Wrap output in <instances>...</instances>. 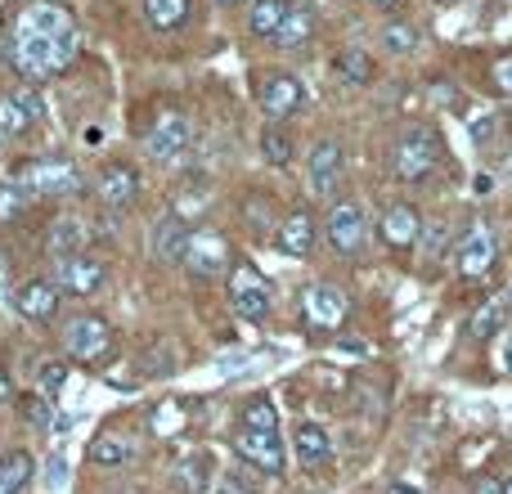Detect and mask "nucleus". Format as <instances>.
<instances>
[{"instance_id": "40", "label": "nucleus", "mask_w": 512, "mask_h": 494, "mask_svg": "<svg viewBox=\"0 0 512 494\" xmlns=\"http://www.w3.org/2000/svg\"><path fill=\"white\" fill-rule=\"evenodd\" d=\"M387 494H427V490L414 486V481H396V486H387Z\"/></svg>"}, {"instance_id": "3", "label": "nucleus", "mask_w": 512, "mask_h": 494, "mask_svg": "<svg viewBox=\"0 0 512 494\" xmlns=\"http://www.w3.org/2000/svg\"><path fill=\"white\" fill-rule=\"evenodd\" d=\"M59 342L72 360L104 364L108 355H113V328H108V319H99V315H72L68 324H63Z\"/></svg>"}, {"instance_id": "35", "label": "nucleus", "mask_w": 512, "mask_h": 494, "mask_svg": "<svg viewBox=\"0 0 512 494\" xmlns=\"http://www.w3.org/2000/svg\"><path fill=\"white\" fill-rule=\"evenodd\" d=\"M337 72H342L346 81H355V86H369L373 81V59L364 50H342L337 54Z\"/></svg>"}, {"instance_id": "11", "label": "nucleus", "mask_w": 512, "mask_h": 494, "mask_svg": "<svg viewBox=\"0 0 512 494\" xmlns=\"http://www.w3.org/2000/svg\"><path fill=\"white\" fill-rule=\"evenodd\" d=\"M342 167H346V153L337 140H319L315 149H310V167H306V185L315 198H328L337 189V180H342Z\"/></svg>"}, {"instance_id": "8", "label": "nucleus", "mask_w": 512, "mask_h": 494, "mask_svg": "<svg viewBox=\"0 0 512 494\" xmlns=\"http://www.w3.org/2000/svg\"><path fill=\"white\" fill-rule=\"evenodd\" d=\"M234 454H239V463H248L256 472H274V477H279L283 463H288V450H283L279 432H252V427L234 432Z\"/></svg>"}, {"instance_id": "28", "label": "nucleus", "mask_w": 512, "mask_h": 494, "mask_svg": "<svg viewBox=\"0 0 512 494\" xmlns=\"http://www.w3.org/2000/svg\"><path fill=\"white\" fill-rule=\"evenodd\" d=\"M144 18H149L158 32H176L189 18V0H144Z\"/></svg>"}, {"instance_id": "20", "label": "nucleus", "mask_w": 512, "mask_h": 494, "mask_svg": "<svg viewBox=\"0 0 512 494\" xmlns=\"http://www.w3.org/2000/svg\"><path fill=\"white\" fill-rule=\"evenodd\" d=\"M59 283L63 292H72V297H90V292L104 283V261H95V256H72V261L59 265Z\"/></svg>"}, {"instance_id": "41", "label": "nucleus", "mask_w": 512, "mask_h": 494, "mask_svg": "<svg viewBox=\"0 0 512 494\" xmlns=\"http://www.w3.org/2000/svg\"><path fill=\"white\" fill-rule=\"evenodd\" d=\"M477 494H504V486H499V481L490 477V481H477Z\"/></svg>"}, {"instance_id": "18", "label": "nucleus", "mask_w": 512, "mask_h": 494, "mask_svg": "<svg viewBox=\"0 0 512 494\" xmlns=\"http://www.w3.org/2000/svg\"><path fill=\"white\" fill-rule=\"evenodd\" d=\"M135 194H140V176L131 167H122V162H113V167H104L95 176V198L104 207H131Z\"/></svg>"}, {"instance_id": "23", "label": "nucleus", "mask_w": 512, "mask_h": 494, "mask_svg": "<svg viewBox=\"0 0 512 494\" xmlns=\"http://www.w3.org/2000/svg\"><path fill=\"white\" fill-rule=\"evenodd\" d=\"M274 243H279L288 256H310V247H315V221H310L306 207H297V212L283 216V225H279V234H274Z\"/></svg>"}, {"instance_id": "38", "label": "nucleus", "mask_w": 512, "mask_h": 494, "mask_svg": "<svg viewBox=\"0 0 512 494\" xmlns=\"http://www.w3.org/2000/svg\"><path fill=\"white\" fill-rule=\"evenodd\" d=\"M216 494H256V486L248 477H239V468H234V472H225V477L216 481Z\"/></svg>"}, {"instance_id": "22", "label": "nucleus", "mask_w": 512, "mask_h": 494, "mask_svg": "<svg viewBox=\"0 0 512 494\" xmlns=\"http://www.w3.org/2000/svg\"><path fill=\"white\" fill-rule=\"evenodd\" d=\"M418 234H423V221H418V212L409 203H391L382 212V239L391 247H414Z\"/></svg>"}, {"instance_id": "37", "label": "nucleus", "mask_w": 512, "mask_h": 494, "mask_svg": "<svg viewBox=\"0 0 512 494\" xmlns=\"http://www.w3.org/2000/svg\"><path fill=\"white\" fill-rule=\"evenodd\" d=\"M23 207H27V189L18 185V180H14V185H0V221H9V216H18V212H23Z\"/></svg>"}, {"instance_id": "9", "label": "nucleus", "mask_w": 512, "mask_h": 494, "mask_svg": "<svg viewBox=\"0 0 512 494\" xmlns=\"http://www.w3.org/2000/svg\"><path fill=\"white\" fill-rule=\"evenodd\" d=\"M189 144H194V122H189L180 108H167V113L153 122V131H149V140H144V149H149V158L171 162V158H180Z\"/></svg>"}, {"instance_id": "25", "label": "nucleus", "mask_w": 512, "mask_h": 494, "mask_svg": "<svg viewBox=\"0 0 512 494\" xmlns=\"http://www.w3.org/2000/svg\"><path fill=\"white\" fill-rule=\"evenodd\" d=\"M288 9H292V0H252V5H248V27H252V36H270V41H274V32L283 27Z\"/></svg>"}, {"instance_id": "10", "label": "nucleus", "mask_w": 512, "mask_h": 494, "mask_svg": "<svg viewBox=\"0 0 512 494\" xmlns=\"http://www.w3.org/2000/svg\"><path fill=\"white\" fill-rule=\"evenodd\" d=\"M346 310H351V301H346V292H337L333 283H310V288L301 292V315H306L310 328H342Z\"/></svg>"}, {"instance_id": "4", "label": "nucleus", "mask_w": 512, "mask_h": 494, "mask_svg": "<svg viewBox=\"0 0 512 494\" xmlns=\"http://www.w3.org/2000/svg\"><path fill=\"white\" fill-rule=\"evenodd\" d=\"M499 261V234L486 221H472L468 230L454 243V265H459L463 279H486Z\"/></svg>"}, {"instance_id": "32", "label": "nucleus", "mask_w": 512, "mask_h": 494, "mask_svg": "<svg viewBox=\"0 0 512 494\" xmlns=\"http://www.w3.org/2000/svg\"><path fill=\"white\" fill-rule=\"evenodd\" d=\"M243 427H252V432H279V409H274V400L256 396L243 405Z\"/></svg>"}, {"instance_id": "34", "label": "nucleus", "mask_w": 512, "mask_h": 494, "mask_svg": "<svg viewBox=\"0 0 512 494\" xmlns=\"http://www.w3.org/2000/svg\"><path fill=\"white\" fill-rule=\"evenodd\" d=\"M18 409L27 414V423H32L36 432H59L63 427V418H54V409H50V400L45 396H23L18 400Z\"/></svg>"}, {"instance_id": "24", "label": "nucleus", "mask_w": 512, "mask_h": 494, "mask_svg": "<svg viewBox=\"0 0 512 494\" xmlns=\"http://www.w3.org/2000/svg\"><path fill=\"white\" fill-rule=\"evenodd\" d=\"M135 459V436L131 432H99L90 441V463L95 468H122Z\"/></svg>"}, {"instance_id": "15", "label": "nucleus", "mask_w": 512, "mask_h": 494, "mask_svg": "<svg viewBox=\"0 0 512 494\" xmlns=\"http://www.w3.org/2000/svg\"><path fill=\"white\" fill-rule=\"evenodd\" d=\"M171 481H176L180 494H207L216 481V459L207 450H185L171 463Z\"/></svg>"}, {"instance_id": "26", "label": "nucleus", "mask_w": 512, "mask_h": 494, "mask_svg": "<svg viewBox=\"0 0 512 494\" xmlns=\"http://www.w3.org/2000/svg\"><path fill=\"white\" fill-rule=\"evenodd\" d=\"M27 481H32V454L27 450L0 454V494H23Z\"/></svg>"}, {"instance_id": "31", "label": "nucleus", "mask_w": 512, "mask_h": 494, "mask_svg": "<svg viewBox=\"0 0 512 494\" xmlns=\"http://www.w3.org/2000/svg\"><path fill=\"white\" fill-rule=\"evenodd\" d=\"M504 319H508V310L499 306V301H486V306H481L477 315L468 319V333L477 337V342H490V337H495L499 328H504Z\"/></svg>"}, {"instance_id": "13", "label": "nucleus", "mask_w": 512, "mask_h": 494, "mask_svg": "<svg viewBox=\"0 0 512 494\" xmlns=\"http://www.w3.org/2000/svg\"><path fill=\"white\" fill-rule=\"evenodd\" d=\"M185 265L198 274V279H212L230 265V247L216 230H194L189 234V252H185Z\"/></svg>"}, {"instance_id": "33", "label": "nucleus", "mask_w": 512, "mask_h": 494, "mask_svg": "<svg viewBox=\"0 0 512 494\" xmlns=\"http://www.w3.org/2000/svg\"><path fill=\"white\" fill-rule=\"evenodd\" d=\"M261 158L270 162V167H288V162H292V140H288V131H279L274 122H270V131H261Z\"/></svg>"}, {"instance_id": "27", "label": "nucleus", "mask_w": 512, "mask_h": 494, "mask_svg": "<svg viewBox=\"0 0 512 494\" xmlns=\"http://www.w3.org/2000/svg\"><path fill=\"white\" fill-rule=\"evenodd\" d=\"M310 32H315V14H310L306 5H292L288 9V18H283V27L274 32V45H301V41H310Z\"/></svg>"}, {"instance_id": "36", "label": "nucleus", "mask_w": 512, "mask_h": 494, "mask_svg": "<svg viewBox=\"0 0 512 494\" xmlns=\"http://www.w3.org/2000/svg\"><path fill=\"white\" fill-rule=\"evenodd\" d=\"M36 382H41V396H45V400L59 396L63 382H68V364H63V360H45L41 369H36Z\"/></svg>"}, {"instance_id": "7", "label": "nucleus", "mask_w": 512, "mask_h": 494, "mask_svg": "<svg viewBox=\"0 0 512 494\" xmlns=\"http://www.w3.org/2000/svg\"><path fill=\"white\" fill-rule=\"evenodd\" d=\"M328 243H333L337 256H355L364 247V234H369V225H364V207L355 203V198H337L333 207H328Z\"/></svg>"}, {"instance_id": "43", "label": "nucleus", "mask_w": 512, "mask_h": 494, "mask_svg": "<svg viewBox=\"0 0 512 494\" xmlns=\"http://www.w3.org/2000/svg\"><path fill=\"white\" fill-rule=\"evenodd\" d=\"M369 5H373V9H396L400 0H369Z\"/></svg>"}, {"instance_id": "44", "label": "nucleus", "mask_w": 512, "mask_h": 494, "mask_svg": "<svg viewBox=\"0 0 512 494\" xmlns=\"http://www.w3.org/2000/svg\"><path fill=\"white\" fill-rule=\"evenodd\" d=\"M9 396V378H5V369H0V400Z\"/></svg>"}, {"instance_id": "45", "label": "nucleus", "mask_w": 512, "mask_h": 494, "mask_svg": "<svg viewBox=\"0 0 512 494\" xmlns=\"http://www.w3.org/2000/svg\"><path fill=\"white\" fill-rule=\"evenodd\" d=\"M216 5H243V0H216Z\"/></svg>"}, {"instance_id": "30", "label": "nucleus", "mask_w": 512, "mask_h": 494, "mask_svg": "<svg viewBox=\"0 0 512 494\" xmlns=\"http://www.w3.org/2000/svg\"><path fill=\"white\" fill-rule=\"evenodd\" d=\"M149 427L158 436H180L185 432V405H180V400H162V405H153Z\"/></svg>"}, {"instance_id": "1", "label": "nucleus", "mask_w": 512, "mask_h": 494, "mask_svg": "<svg viewBox=\"0 0 512 494\" xmlns=\"http://www.w3.org/2000/svg\"><path fill=\"white\" fill-rule=\"evenodd\" d=\"M72 54H77V27H72L68 9L54 0H27L9 32V63L23 77L45 81L68 68Z\"/></svg>"}, {"instance_id": "42", "label": "nucleus", "mask_w": 512, "mask_h": 494, "mask_svg": "<svg viewBox=\"0 0 512 494\" xmlns=\"http://www.w3.org/2000/svg\"><path fill=\"white\" fill-rule=\"evenodd\" d=\"M499 364H504V373H512V337L504 342V351H499Z\"/></svg>"}, {"instance_id": "29", "label": "nucleus", "mask_w": 512, "mask_h": 494, "mask_svg": "<svg viewBox=\"0 0 512 494\" xmlns=\"http://www.w3.org/2000/svg\"><path fill=\"white\" fill-rule=\"evenodd\" d=\"M382 50H387V54H414L418 50V27L405 23V18L382 23Z\"/></svg>"}, {"instance_id": "39", "label": "nucleus", "mask_w": 512, "mask_h": 494, "mask_svg": "<svg viewBox=\"0 0 512 494\" xmlns=\"http://www.w3.org/2000/svg\"><path fill=\"white\" fill-rule=\"evenodd\" d=\"M490 81H495V90H504V95H512V54H504V59H495V68H490Z\"/></svg>"}, {"instance_id": "5", "label": "nucleus", "mask_w": 512, "mask_h": 494, "mask_svg": "<svg viewBox=\"0 0 512 494\" xmlns=\"http://www.w3.org/2000/svg\"><path fill=\"white\" fill-rule=\"evenodd\" d=\"M230 301H234V310H239L243 319L261 324V319L270 315V306H274V288L265 283V274L256 270V265L239 261V265H230Z\"/></svg>"}, {"instance_id": "46", "label": "nucleus", "mask_w": 512, "mask_h": 494, "mask_svg": "<svg viewBox=\"0 0 512 494\" xmlns=\"http://www.w3.org/2000/svg\"><path fill=\"white\" fill-rule=\"evenodd\" d=\"M504 494H512V481H508V486H504Z\"/></svg>"}, {"instance_id": "6", "label": "nucleus", "mask_w": 512, "mask_h": 494, "mask_svg": "<svg viewBox=\"0 0 512 494\" xmlns=\"http://www.w3.org/2000/svg\"><path fill=\"white\" fill-rule=\"evenodd\" d=\"M18 185L27 189V198H54V194H77L81 176L72 162L41 158V162H27V167L18 171Z\"/></svg>"}, {"instance_id": "47", "label": "nucleus", "mask_w": 512, "mask_h": 494, "mask_svg": "<svg viewBox=\"0 0 512 494\" xmlns=\"http://www.w3.org/2000/svg\"><path fill=\"white\" fill-rule=\"evenodd\" d=\"M508 171H512V153H508Z\"/></svg>"}, {"instance_id": "12", "label": "nucleus", "mask_w": 512, "mask_h": 494, "mask_svg": "<svg viewBox=\"0 0 512 494\" xmlns=\"http://www.w3.org/2000/svg\"><path fill=\"white\" fill-rule=\"evenodd\" d=\"M301 104H306V90H301L297 77H288V72H270V77L261 81V108L270 122H283V117L301 113Z\"/></svg>"}, {"instance_id": "14", "label": "nucleus", "mask_w": 512, "mask_h": 494, "mask_svg": "<svg viewBox=\"0 0 512 494\" xmlns=\"http://www.w3.org/2000/svg\"><path fill=\"white\" fill-rule=\"evenodd\" d=\"M189 234H194V230H185L180 212H167L158 225H153V234H149V256H153L158 265H176V261H185V252H189Z\"/></svg>"}, {"instance_id": "2", "label": "nucleus", "mask_w": 512, "mask_h": 494, "mask_svg": "<svg viewBox=\"0 0 512 494\" xmlns=\"http://www.w3.org/2000/svg\"><path fill=\"white\" fill-rule=\"evenodd\" d=\"M436 167H441V140H436V131H427V126H405V131L396 135V144H391V171H396V180L418 185V180H427Z\"/></svg>"}, {"instance_id": "17", "label": "nucleus", "mask_w": 512, "mask_h": 494, "mask_svg": "<svg viewBox=\"0 0 512 494\" xmlns=\"http://www.w3.org/2000/svg\"><path fill=\"white\" fill-rule=\"evenodd\" d=\"M41 95L36 90H9L0 95V135H23L32 122H41Z\"/></svg>"}, {"instance_id": "21", "label": "nucleus", "mask_w": 512, "mask_h": 494, "mask_svg": "<svg viewBox=\"0 0 512 494\" xmlns=\"http://www.w3.org/2000/svg\"><path fill=\"white\" fill-rule=\"evenodd\" d=\"M292 454H297L301 468H324L328 459H333V441H328V432L319 423H297V432H292Z\"/></svg>"}, {"instance_id": "16", "label": "nucleus", "mask_w": 512, "mask_h": 494, "mask_svg": "<svg viewBox=\"0 0 512 494\" xmlns=\"http://www.w3.org/2000/svg\"><path fill=\"white\" fill-rule=\"evenodd\" d=\"M90 230L81 216H59V221H50V230H45V256H50L54 265L72 261V256H81V247H86Z\"/></svg>"}, {"instance_id": "19", "label": "nucleus", "mask_w": 512, "mask_h": 494, "mask_svg": "<svg viewBox=\"0 0 512 494\" xmlns=\"http://www.w3.org/2000/svg\"><path fill=\"white\" fill-rule=\"evenodd\" d=\"M59 292L63 288L54 279H27V283H18L14 306L23 319H50L59 310Z\"/></svg>"}]
</instances>
